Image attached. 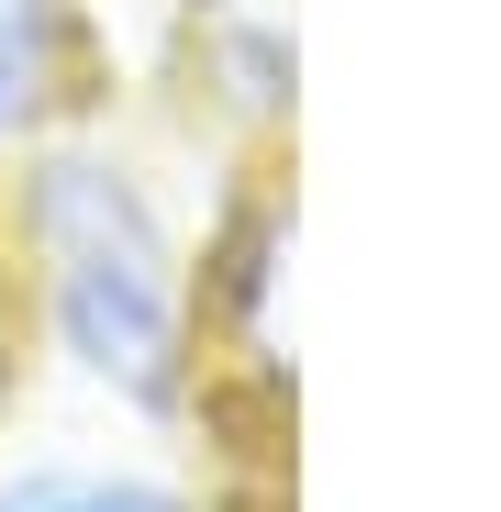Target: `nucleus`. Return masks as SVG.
<instances>
[{"label": "nucleus", "mask_w": 501, "mask_h": 512, "mask_svg": "<svg viewBox=\"0 0 501 512\" xmlns=\"http://www.w3.org/2000/svg\"><path fill=\"white\" fill-rule=\"evenodd\" d=\"M0 512H179L156 479H112V468H34L0 490Z\"/></svg>", "instance_id": "nucleus-3"}, {"label": "nucleus", "mask_w": 501, "mask_h": 512, "mask_svg": "<svg viewBox=\"0 0 501 512\" xmlns=\"http://www.w3.org/2000/svg\"><path fill=\"white\" fill-rule=\"evenodd\" d=\"M23 256H34V290L67 368L134 401V412H179L190 390V268H179V234L145 201L134 167L90 156V145H56L23 167Z\"/></svg>", "instance_id": "nucleus-1"}, {"label": "nucleus", "mask_w": 501, "mask_h": 512, "mask_svg": "<svg viewBox=\"0 0 501 512\" xmlns=\"http://www.w3.org/2000/svg\"><path fill=\"white\" fill-rule=\"evenodd\" d=\"M0 390H12V334H0Z\"/></svg>", "instance_id": "nucleus-4"}, {"label": "nucleus", "mask_w": 501, "mask_h": 512, "mask_svg": "<svg viewBox=\"0 0 501 512\" xmlns=\"http://www.w3.org/2000/svg\"><path fill=\"white\" fill-rule=\"evenodd\" d=\"M56 56H67V0H0V156L56 101Z\"/></svg>", "instance_id": "nucleus-2"}]
</instances>
